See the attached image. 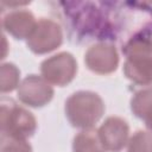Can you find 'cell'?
I'll list each match as a JSON object with an SVG mask.
<instances>
[{
    "instance_id": "15",
    "label": "cell",
    "mask_w": 152,
    "mask_h": 152,
    "mask_svg": "<svg viewBox=\"0 0 152 152\" xmlns=\"http://www.w3.org/2000/svg\"><path fill=\"white\" fill-rule=\"evenodd\" d=\"M127 152H152V133L147 131H137L128 139Z\"/></svg>"
},
{
    "instance_id": "9",
    "label": "cell",
    "mask_w": 152,
    "mask_h": 152,
    "mask_svg": "<svg viewBox=\"0 0 152 152\" xmlns=\"http://www.w3.org/2000/svg\"><path fill=\"white\" fill-rule=\"evenodd\" d=\"M84 64L88 70L97 75H108L119 66V53L114 44L97 42L84 53Z\"/></svg>"
},
{
    "instance_id": "7",
    "label": "cell",
    "mask_w": 152,
    "mask_h": 152,
    "mask_svg": "<svg viewBox=\"0 0 152 152\" xmlns=\"http://www.w3.org/2000/svg\"><path fill=\"white\" fill-rule=\"evenodd\" d=\"M77 74V62L72 53L62 51L40 63V76L51 86L65 87Z\"/></svg>"
},
{
    "instance_id": "1",
    "label": "cell",
    "mask_w": 152,
    "mask_h": 152,
    "mask_svg": "<svg viewBox=\"0 0 152 152\" xmlns=\"http://www.w3.org/2000/svg\"><path fill=\"white\" fill-rule=\"evenodd\" d=\"M103 31L100 42L128 44L152 39V6L140 1H101Z\"/></svg>"
},
{
    "instance_id": "14",
    "label": "cell",
    "mask_w": 152,
    "mask_h": 152,
    "mask_svg": "<svg viewBox=\"0 0 152 152\" xmlns=\"http://www.w3.org/2000/svg\"><path fill=\"white\" fill-rule=\"evenodd\" d=\"M20 84V70L13 63H2L0 68V90L2 94L18 89Z\"/></svg>"
},
{
    "instance_id": "6",
    "label": "cell",
    "mask_w": 152,
    "mask_h": 152,
    "mask_svg": "<svg viewBox=\"0 0 152 152\" xmlns=\"http://www.w3.org/2000/svg\"><path fill=\"white\" fill-rule=\"evenodd\" d=\"M63 43V28L50 18H39L31 36L26 40L28 50L36 55H45L58 49Z\"/></svg>"
},
{
    "instance_id": "5",
    "label": "cell",
    "mask_w": 152,
    "mask_h": 152,
    "mask_svg": "<svg viewBox=\"0 0 152 152\" xmlns=\"http://www.w3.org/2000/svg\"><path fill=\"white\" fill-rule=\"evenodd\" d=\"M0 131L1 135L27 140L37 131V120L30 110L14 100L2 97L0 103Z\"/></svg>"
},
{
    "instance_id": "8",
    "label": "cell",
    "mask_w": 152,
    "mask_h": 152,
    "mask_svg": "<svg viewBox=\"0 0 152 152\" xmlns=\"http://www.w3.org/2000/svg\"><path fill=\"white\" fill-rule=\"evenodd\" d=\"M53 94L52 86L42 76L34 74H30L21 80L17 89L18 100L32 108H42L46 106L52 100Z\"/></svg>"
},
{
    "instance_id": "17",
    "label": "cell",
    "mask_w": 152,
    "mask_h": 152,
    "mask_svg": "<svg viewBox=\"0 0 152 152\" xmlns=\"http://www.w3.org/2000/svg\"><path fill=\"white\" fill-rule=\"evenodd\" d=\"M144 122H145V126H146V128L148 129V132L152 133V113L144 120Z\"/></svg>"
},
{
    "instance_id": "2",
    "label": "cell",
    "mask_w": 152,
    "mask_h": 152,
    "mask_svg": "<svg viewBox=\"0 0 152 152\" xmlns=\"http://www.w3.org/2000/svg\"><path fill=\"white\" fill-rule=\"evenodd\" d=\"M55 6L61 24L72 44H86L101 40L103 15L99 2L94 1H57Z\"/></svg>"
},
{
    "instance_id": "3",
    "label": "cell",
    "mask_w": 152,
    "mask_h": 152,
    "mask_svg": "<svg viewBox=\"0 0 152 152\" xmlns=\"http://www.w3.org/2000/svg\"><path fill=\"white\" fill-rule=\"evenodd\" d=\"M106 110L102 97L90 90L72 93L64 103V113L69 124L80 129L93 128Z\"/></svg>"
},
{
    "instance_id": "4",
    "label": "cell",
    "mask_w": 152,
    "mask_h": 152,
    "mask_svg": "<svg viewBox=\"0 0 152 152\" xmlns=\"http://www.w3.org/2000/svg\"><path fill=\"white\" fill-rule=\"evenodd\" d=\"M124 75L138 86H152V39L137 40L124 49Z\"/></svg>"
},
{
    "instance_id": "16",
    "label": "cell",
    "mask_w": 152,
    "mask_h": 152,
    "mask_svg": "<svg viewBox=\"0 0 152 152\" xmlns=\"http://www.w3.org/2000/svg\"><path fill=\"white\" fill-rule=\"evenodd\" d=\"M0 152H33L31 144L25 139L1 135Z\"/></svg>"
},
{
    "instance_id": "10",
    "label": "cell",
    "mask_w": 152,
    "mask_h": 152,
    "mask_svg": "<svg viewBox=\"0 0 152 152\" xmlns=\"http://www.w3.org/2000/svg\"><path fill=\"white\" fill-rule=\"evenodd\" d=\"M97 132L107 152H121L129 139V125L120 116H108Z\"/></svg>"
},
{
    "instance_id": "11",
    "label": "cell",
    "mask_w": 152,
    "mask_h": 152,
    "mask_svg": "<svg viewBox=\"0 0 152 152\" xmlns=\"http://www.w3.org/2000/svg\"><path fill=\"white\" fill-rule=\"evenodd\" d=\"M36 24L37 20L33 13L26 8L10 10L4 12L1 17V26L4 32L8 33L17 40H27L36 27Z\"/></svg>"
},
{
    "instance_id": "12",
    "label": "cell",
    "mask_w": 152,
    "mask_h": 152,
    "mask_svg": "<svg viewBox=\"0 0 152 152\" xmlns=\"http://www.w3.org/2000/svg\"><path fill=\"white\" fill-rule=\"evenodd\" d=\"M72 152H107L97 129H81L72 139Z\"/></svg>"
},
{
    "instance_id": "13",
    "label": "cell",
    "mask_w": 152,
    "mask_h": 152,
    "mask_svg": "<svg viewBox=\"0 0 152 152\" xmlns=\"http://www.w3.org/2000/svg\"><path fill=\"white\" fill-rule=\"evenodd\" d=\"M129 107L135 118L145 120L152 113V86L135 91L131 99Z\"/></svg>"
}]
</instances>
